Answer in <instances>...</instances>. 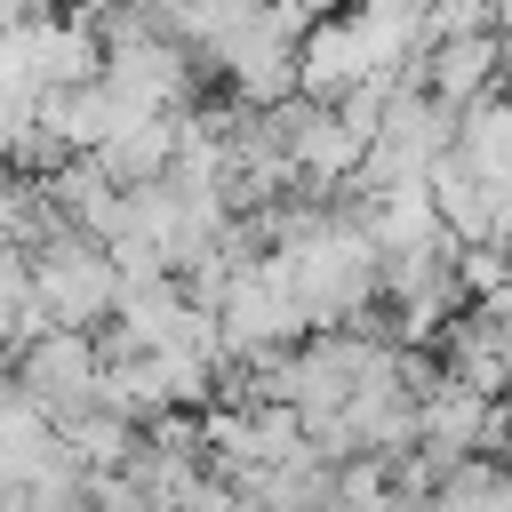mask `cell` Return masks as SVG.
Masks as SVG:
<instances>
[{
  "label": "cell",
  "instance_id": "7",
  "mask_svg": "<svg viewBox=\"0 0 512 512\" xmlns=\"http://www.w3.org/2000/svg\"><path fill=\"white\" fill-rule=\"evenodd\" d=\"M488 192H512V88H496V96H480V104H464L456 112V144H448Z\"/></svg>",
  "mask_w": 512,
  "mask_h": 512
},
{
  "label": "cell",
  "instance_id": "5",
  "mask_svg": "<svg viewBox=\"0 0 512 512\" xmlns=\"http://www.w3.org/2000/svg\"><path fill=\"white\" fill-rule=\"evenodd\" d=\"M360 80H376V72H368V48H360V24H352V16H320V24L296 40V96H304V104H336V96H352Z\"/></svg>",
  "mask_w": 512,
  "mask_h": 512
},
{
  "label": "cell",
  "instance_id": "2",
  "mask_svg": "<svg viewBox=\"0 0 512 512\" xmlns=\"http://www.w3.org/2000/svg\"><path fill=\"white\" fill-rule=\"evenodd\" d=\"M96 88L112 96V112H192L200 96V56L160 40V32H136L120 48H104V72Z\"/></svg>",
  "mask_w": 512,
  "mask_h": 512
},
{
  "label": "cell",
  "instance_id": "3",
  "mask_svg": "<svg viewBox=\"0 0 512 512\" xmlns=\"http://www.w3.org/2000/svg\"><path fill=\"white\" fill-rule=\"evenodd\" d=\"M96 336H80V328H48V336H32V344H16V360H8V384L48 416V424H64V416H80L88 400H96Z\"/></svg>",
  "mask_w": 512,
  "mask_h": 512
},
{
  "label": "cell",
  "instance_id": "6",
  "mask_svg": "<svg viewBox=\"0 0 512 512\" xmlns=\"http://www.w3.org/2000/svg\"><path fill=\"white\" fill-rule=\"evenodd\" d=\"M176 128H184V112H120V120H112V136H104L88 160H96V168H104V184H120V192L160 184V176H168V160H176Z\"/></svg>",
  "mask_w": 512,
  "mask_h": 512
},
{
  "label": "cell",
  "instance_id": "8",
  "mask_svg": "<svg viewBox=\"0 0 512 512\" xmlns=\"http://www.w3.org/2000/svg\"><path fill=\"white\" fill-rule=\"evenodd\" d=\"M480 424H488V400L456 392L448 376L416 400V448H424L432 464H464V456H480Z\"/></svg>",
  "mask_w": 512,
  "mask_h": 512
},
{
  "label": "cell",
  "instance_id": "1",
  "mask_svg": "<svg viewBox=\"0 0 512 512\" xmlns=\"http://www.w3.org/2000/svg\"><path fill=\"white\" fill-rule=\"evenodd\" d=\"M24 288H32V304H40L48 328L96 336V328L120 312V272H112V256H104L96 240L64 232V224H56L40 248H24Z\"/></svg>",
  "mask_w": 512,
  "mask_h": 512
},
{
  "label": "cell",
  "instance_id": "4",
  "mask_svg": "<svg viewBox=\"0 0 512 512\" xmlns=\"http://www.w3.org/2000/svg\"><path fill=\"white\" fill-rule=\"evenodd\" d=\"M504 80H512V72H504V48H496V32L432 40V48H424V64H416V88H424L432 104H448V112H464V104L496 96Z\"/></svg>",
  "mask_w": 512,
  "mask_h": 512
}]
</instances>
